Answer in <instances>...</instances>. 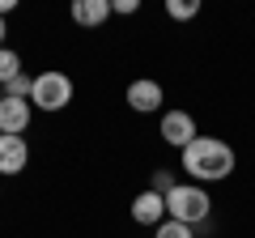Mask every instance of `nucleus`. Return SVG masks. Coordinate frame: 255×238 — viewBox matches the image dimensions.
<instances>
[{
    "mask_svg": "<svg viewBox=\"0 0 255 238\" xmlns=\"http://www.w3.org/2000/svg\"><path fill=\"white\" fill-rule=\"evenodd\" d=\"M162 140L183 153V149L196 140V119H191L187 111H166V115H162Z\"/></svg>",
    "mask_w": 255,
    "mask_h": 238,
    "instance_id": "5",
    "label": "nucleus"
},
{
    "mask_svg": "<svg viewBox=\"0 0 255 238\" xmlns=\"http://www.w3.org/2000/svg\"><path fill=\"white\" fill-rule=\"evenodd\" d=\"M128 107L136 111V115H153V111L162 107V85L149 81V77L132 81V85H128Z\"/></svg>",
    "mask_w": 255,
    "mask_h": 238,
    "instance_id": "6",
    "label": "nucleus"
},
{
    "mask_svg": "<svg viewBox=\"0 0 255 238\" xmlns=\"http://www.w3.org/2000/svg\"><path fill=\"white\" fill-rule=\"evenodd\" d=\"M4 38H9V26H4V17H0V47H4Z\"/></svg>",
    "mask_w": 255,
    "mask_h": 238,
    "instance_id": "16",
    "label": "nucleus"
},
{
    "mask_svg": "<svg viewBox=\"0 0 255 238\" xmlns=\"http://www.w3.org/2000/svg\"><path fill=\"white\" fill-rule=\"evenodd\" d=\"M111 17V0H77L73 4V21L77 26H102Z\"/></svg>",
    "mask_w": 255,
    "mask_h": 238,
    "instance_id": "9",
    "label": "nucleus"
},
{
    "mask_svg": "<svg viewBox=\"0 0 255 238\" xmlns=\"http://www.w3.org/2000/svg\"><path fill=\"white\" fill-rule=\"evenodd\" d=\"M30 166L26 136H0V174H21Z\"/></svg>",
    "mask_w": 255,
    "mask_h": 238,
    "instance_id": "7",
    "label": "nucleus"
},
{
    "mask_svg": "<svg viewBox=\"0 0 255 238\" xmlns=\"http://www.w3.org/2000/svg\"><path fill=\"white\" fill-rule=\"evenodd\" d=\"M73 102V81L60 73V68H47L34 77V90H30V107L34 111H64Z\"/></svg>",
    "mask_w": 255,
    "mask_h": 238,
    "instance_id": "3",
    "label": "nucleus"
},
{
    "mask_svg": "<svg viewBox=\"0 0 255 238\" xmlns=\"http://www.w3.org/2000/svg\"><path fill=\"white\" fill-rule=\"evenodd\" d=\"M140 9V0H111V13H124V17H128V13H136Z\"/></svg>",
    "mask_w": 255,
    "mask_h": 238,
    "instance_id": "15",
    "label": "nucleus"
},
{
    "mask_svg": "<svg viewBox=\"0 0 255 238\" xmlns=\"http://www.w3.org/2000/svg\"><path fill=\"white\" fill-rule=\"evenodd\" d=\"M183 170L191 174V183H217V179H230V170H234V149L226 145V140L217 136H196L187 149L179 153Z\"/></svg>",
    "mask_w": 255,
    "mask_h": 238,
    "instance_id": "1",
    "label": "nucleus"
},
{
    "mask_svg": "<svg viewBox=\"0 0 255 238\" xmlns=\"http://www.w3.org/2000/svg\"><path fill=\"white\" fill-rule=\"evenodd\" d=\"M162 217H166V196L140 192L136 200H132V221H136V226H162Z\"/></svg>",
    "mask_w": 255,
    "mask_h": 238,
    "instance_id": "8",
    "label": "nucleus"
},
{
    "mask_svg": "<svg viewBox=\"0 0 255 238\" xmlns=\"http://www.w3.org/2000/svg\"><path fill=\"white\" fill-rule=\"evenodd\" d=\"M166 13H170L174 21H187L200 13V0H166Z\"/></svg>",
    "mask_w": 255,
    "mask_h": 238,
    "instance_id": "11",
    "label": "nucleus"
},
{
    "mask_svg": "<svg viewBox=\"0 0 255 238\" xmlns=\"http://www.w3.org/2000/svg\"><path fill=\"white\" fill-rule=\"evenodd\" d=\"M153 238H196V230H191V226H179V221H162Z\"/></svg>",
    "mask_w": 255,
    "mask_h": 238,
    "instance_id": "13",
    "label": "nucleus"
},
{
    "mask_svg": "<svg viewBox=\"0 0 255 238\" xmlns=\"http://www.w3.org/2000/svg\"><path fill=\"white\" fill-rule=\"evenodd\" d=\"M209 213H213V200H209V192H204L200 183H174L170 192H166V217L179 221V226L196 230Z\"/></svg>",
    "mask_w": 255,
    "mask_h": 238,
    "instance_id": "2",
    "label": "nucleus"
},
{
    "mask_svg": "<svg viewBox=\"0 0 255 238\" xmlns=\"http://www.w3.org/2000/svg\"><path fill=\"white\" fill-rule=\"evenodd\" d=\"M30 119H34V107L26 98H4L0 102V136H26Z\"/></svg>",
    "mask_w": 255,
    "mask_h": 238,
    "instance_id": "4",
    "label": "nucleus"
},
{
    "mask_svg": "<svg viewBox=\"0 0 255 238\" xmlns=\"http://www.w3.org/2000/svg\"><path fill=\"white\" fill-rule=\"evenodd\" d=\"M13 77H21V55L13 47H0V85H9Z\"/></svg>",
    "mask_w": 255,
    "mask_h": 238,
    "instance_id": "10",
    "label": "nucleus"
},
{
    "mask_svg": "<svg viewBox=\"0 0 255 238\" xmlns=\"http://www.w3.org/2000/svg\"><path fill=\"white\" fill-rule=\"evenodd\" d=\"M0 90H4V98H30V90H34V77H13L9 85H0Z\"/></svg>",
    "mask_w": 255,
    "mask_h": 238,
    "instance_id": "12",
    "label": "nucleus"
},
{
    "mask_svg": "<svg viewBox=\"0 0 255 238\" xmlns=\"http://www.w3.org/2000/svg\"><path fill=\"white\" fill-rule=\"evenodd\" d=\"M174 187V174L170 170H153V183H149V192H157V196H166Z\"/></svg>",
    "mask_w": 255,
    "mask_h": 238,
    "instance_id": "14",
    "label": "nucleus"
}]
</instances>
